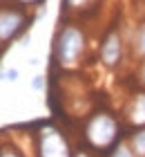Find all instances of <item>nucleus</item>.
Returning a JSON list of instances; mask_svg holds the SVG:
<instances>
[{"label":"nucleus","mask_w":145,"mask_h":157,"mask_svg":"<svg viewBox=\"0 0 145 157\" xmlns=\"http://www.w3.org/2000/svg\"><path fill=\"white\" fill-rule=\"evenodd\" d=\"M132 52H134V56H139L141 61L145 59V20L134 29V36H132Z\"/></svg>","instance_id":"obj_7"},{"label":"nucleus","mask_w":145,"mask_h":157,"mask_svg":"<svg viewBox=\"0 0 145 157\" xmlns=\"http://www.w3.org/2000/svg\"><path fill=\"white\" fill-rule=\"evenodd\" d=\"M94 0H63V5L67 7V9H85V7H89Z\"/></svg>","instance_id":"obj_10"},{"label":"nucleus","mask_w":145,"mask_h":157,"mask_svg":"<svg viewBox=\"0 0 145 157\" xmlns=\"http://www.w3.org/2000/svg\"><path fill=\"white\" fill-rule=\"evenodd\" d=\"M110 157H139L132 148H129L127 141H118L114 151H110Z\"/></svg>","instance_id":"obj_9"},{"label":"nucleus","mask_w":145,"mask_h":157,"mask_svg":"<svg viewBox=\"0 0 145 157\" xmlns=\"http://www.w3.org/2000/svg\"><path fill=\"white\" fill-rule=\"evenodd\" d=\"M85 47H87V38L81 27L65 25L54 40V61L65 70L76 67L85 54Z\"/></svg>","instance_id":"obj_2"},{"label":"nucleus","mask_w":145,"mask_h":157,"mask_svg":"<svg viewBox=\"0 0 145 157\" xmlns=\"http://www.w3.org/2000/svg\"><path fill=\"white\" fill-rule=\"evenodd\" d=\"M127 144H129V148H132L139 157H145V128L134 130V132L127 137Z\"/></svg>","instance_id":"obj_8"},{"label":"nucleus","mask_w":145,"mask_h":157,"mask_svg":"<svg viewBox=\"0 0 145 157\" xmlns=\"http://www.w3.org/2000/svg\"><path fill=\"white\" fill-rule=\"evenodd\" d=\"M18 70L16 67H11V70H5V72H2V76H5V81H11V83H16L18 81Z\"/></svg>","instance_id":"obj_14"},{"label":"nucleus","mask_w":145,"mask_h":157,"mask_svg":"<svg viewBox=\"0 0 145 157\" xmlns=\"http://www.w3.org/2000/svg\"><path fill=\"white\" fill-rule=\"evenodd\" d=\"M121 137V124L112 112L107 110H98L87 119L85 124V141L87 146L94 148L98 153H107L114 151Z\"/></svg>","instance_id":"obj_1"},{"label":"nucleus","mask_w":145,"mask_h":157,"mask_svg":"<svg viewBox=\"0 0 145 157\" xmlns=\"http://www.w3.org/2000/svg\"><path fill=\"white\" fill-rule=\"evenodd\" d=\"M45 85H47L45 76H34L31 78V90H36V92H42V90H45Z\"/></svg>","instance_id":"obj_13"},{"label":"nucleus","mask_w":145,"mask_h":157,"mask_svg":"<svg viewBox=\"0 0 145 157\" xmlns=\"http://www.w3.org/2000/svg\"><path fill=\"white\" fill-rule=\"evenodd\" d=\"M16 2H18V5H25V7H27V5L31 7V5H42V0H16Z\"/></svg>","instance_id":"obj_15"},{"label":"nucleus","mask_w":145,"mask_h":157,"mask_svg":"<svg viewBox=\"0 0 145 157\" xmlns=\"http://www.w3.org/2000/svg\"><path fill=\"white\" fill-rule=\"evenodd\" d=\"M36 155L38 157H74L65 135L56 126H42L36 132Z\"/></svg>","instance_id":"obj_3"},{"label":"nucleus","mask_w":145,"mask_h":157,"mask_svg":"<svg viewBox=\"0 0 145 157\" xmlns=\"http://www.w3.org/2000/svg\"><path fill=\"white\" fill-rule=\"evenodd\" d=\"M98 54H100V63H103L105 67H110V70L118 67L123 63V38H121L118 29H110L105 34Z\"/></svg>","instance_id":"obj_5"},{"label":"nucleus","mask_w":145,"mask_h":157,"mask_svg":"<svg viewBox=\"0 0 145 157\" xmlns=\"http://www.w3.org/2000/svg\"><path fill=\"white\" fill-rule=\"evenodd\" d=\"M125 119L134 128H145V90H139L129 97L125 105Z\"/></svg>","instance_id":"obj_6"},{"label":"nucleus","mask_w":145,"mask_h":157,"mask_svg":"<svg viewBox=\"0 0 145 157\" xmlns=\"http://www.w3.org/2000/svg\"><path fill=\"white\" fill-rule=\"evenodd\" d=\"M0 157H25V155L20 153V148L5 144V146H2V151H0Z\"/></svg>","instance_id":"obj_11"},{"label":"nucleus","mask_w":145,"mask_h":157,"mask_svg":"<svg viewBox=\"0 0 145 157\" xmlns=\"http://www.w3.org/2000/svg\"><path fill=\"white\" fill-rule=\"evenodd\" d=\"M136 81H139V85L145 90V59L139 63V67H136Z\"/></svg>","instance_id":"obj_12"},{"label":"nucleus","mask_w":145,"mask_h":157,"mask_svg":"<svg viewBox=\"0 0 145 157\" xmlns=\"http://www.w3.org/2000/svg\"><path fill=\"white\" fill-rule=\"evenodd\" d=\"M74 157H92L87 151H78V153H74Z\"/></svg>","instance_id":"obj_16"},{"label":"nucleus","mask_w":145,"mask_h":157,"mask_svg":"<svg viewBox=\"0 0 145 157\" xmlns=\"http://www.w3.org/2000/svg\"><path fill=\"white\" fill-rule=\"evenodd\" d=\"M29 23H31V18L27 16L25 9H20V7H2V11H0V38H2V47L9 45V40L18 38L27 29Z\"/></svg>","instance_id":"obj_4"}]
</instances>
